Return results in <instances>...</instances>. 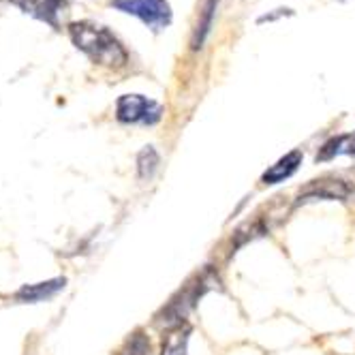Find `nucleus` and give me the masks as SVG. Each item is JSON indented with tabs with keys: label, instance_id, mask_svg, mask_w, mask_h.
Masks as SVG:
<instances>
[{
	"label": "nucleus",
	"instance_id": "nucleus-4",
	"mask_svg": "<svg viewBox=\"0 0 355 355\" xmlns=\"http://www.w3.org/2000/svg\"><path fill=\"white\" fill-rule=\"evenodd\" d=\"M116 118L122 124H157L163 118V107L141 94H122L116 103Z\"/></svg>",
	"mask_w": 355,
	"mask_h": 355
},
{
	"label": "nucleus",
	"instance_id": "nucleus-12",
	"mask_svg": "<svg viewBox=\"0 0 355 355\" xmlns=\"http://www.w3.org/2000/svg\"><path fill=\"white\" fill-rule=\"evenodd\" d=\"M116 355H150V338L137 329L129 338L124 340V345L118 349Z\"/></svg>",
	"mask_w": 355,
	"mask_h": 355
},
{
	"label": "nucleus",
	"instance_id": "nucleus-7",
	"mask_svg": "<svg viewBox=\"0 0 355 355\" xmlns=\"http://www.w3.org/2000/svg\"><path fill=\"white\" fill-rule=\"evenodd\" d=\"M300 163H302V152L300 150L289 152V155H285L283 159H278L268 171H263L261 182L263 184H278V182L287 180V178H291L297 171Z\"/></svg>",
	"mask_w": 355,
	"mask_h": 355
},
{
	"label": "nucleus",
	"instance_id": "nucleus-3",
	"mask_svg": "<svg viewBox=\"0 0 355 355\" xmlns=\"http://www.w3.org/2000/svg\"><path fill=\"white\" fill-rule=\"evenodd\" d=\"M110 5L126 15H135L155 33L165 31L173 17L167 0H110Z\"/></svg>",
	"mask_w": 355,
	"mask_h": 355
},
{
	"label": "nucleus",
	"instance_id": "nucleus-2",
	"mask_svg": "<svg viewBox=\"0 0 355 355\" xmlns=\"http://www.w3.org/2000/svg\"><path fill=\"white\" fill-rule=\"evenodd\" d=\"M212 285H214L212 270H204V272L195 274L191 281L167 302V306H163V311L157 315V323H165L167 327L182 325L187 315L195 309L199 297L204 295Z\"/></svg>",
	"mask_w": 355,
	"mask_h": 355
},
{
	"label": "nucleus",
	"instance_id": "nucleus-8",
	"mask_svg": "<svg viewBox=\"0 0 355 355\" xmlns=\"http://www.w3.org/2000/svg\"><path fill=\"white\" fill-rule=\"evenodd\" d=\"M67 285L64 278H52V281H45V283H37V285H24L17 293H15V300L17 302H43V300H49L54 297L58 291H62Z\"/></svg>",
	"mask_w": 355,
	"mask_h": 355
},
{
	"label": "nucleus",
	"instance_id": "nucleus-9",
	"mask_svg": "<svg viewBox=\"0 0 355 355\" xmlns=\"http://www.w3.org/2000/svg\"><path fill=\"white\" fill-rule=\"evenodd\" d=\"M340 155L355 157V133H345V135H336L332 139H327L317 152V161H329Z\"/></svg>",
	"mask_w": 355,
	"mask_h": 355
},
{
	"label": "nucleus",
	"instance_id": "nucleus-11",
	"mask_svg": "<svg viewBox=\"0 0 355 355\" xmlns=\"http://www.w3.org/2000/svg\"><path fill=\"white\" fill-rule=\"evenodd\" d=\"M159 163H161V161H159L157 150L152 148V146H146V148L139 152V157H137V171H139V178H141V180H150V178L157 173Z\"/></svg>",
	"mask_w": 355,
	"mask_h": 355
},
{
	"label": "nucleus",
	"instance_id": "nucleus-1",
	"mask_svg": "<svg viewBox=\"0 0 355 355\" xmlns=\"http://www.w3.org/2000/svg\"><path fill=\"white\" fill-rule=\"evenodd\" d=\"M69 37L73 45L84 52L94 64H103L112 69H120L129 62V52L124 49L120 39L96 21L82 19L69 24Z\"/></svg>",
	"mask_w": 355,
	"mask_h": 355
},
{
	"label": "nucleus",
	"instance_id": "nucleus-10",
	"mask_svg": "<svg viewBox=\"0 0 355 355\" xmlns=\"http://www.w3.org/2000/svg\"><path fill=\"white\" fill-rule=\"evenodd\" d=\"M189 338H191V327L187 323L178 325V327H171L169 334L163 340L161 355H187Z\"/></svg>",
	"mask_w": 355,
	"mask_h": 355
},
{
	"label": "nucleus",
	"instance_id": "nucleus-5",
	"mask_svg": "<svg viewBox=\"0 0 355 355\" xmlns=\"http://www.w3.org/2000/svg\"><path fill=\"white\" fill-rule=\"evenodd\" d=\"M355 199V180H345V178L327 175L321 180H315L302 191L300 199Z\"/></svg>",
	"mask_w": 355,
	"mask_h": 355
},
{
	"label": "nucleus",
	"instance_id": "nucleus-6",
	"mask_svg": "<svg viewBox=\"0 0 355 355\" xmlns=\"http://www.w3.org/2000/svg\"><path fill=\"white\" fill-rule=\"evenodd\" d=\"M13 7H17L21 13H26L39 21H45L54 31L60 28V13L69 9V0H9Z\"/></svg>",
	"mask_w": 355,
	"mask_h": 355
}]
</instances>
